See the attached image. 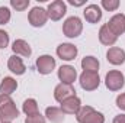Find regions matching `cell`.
Here are the masks:
<instances>
[{
	"label": "cell",
	"mask_w": 125,
	"mask_h": 123,
	"mask_svg": "<svg viewBox=\"0 0 125 123\" xmlns=\"http://www.w3.org/2000/svg\"><path fill=\"white\" fill-rule=\"evenodd\" d=\"M19 110L12 100L10 96L0 94V122L1 123H12L15 119H18Z\"/></svg>",
	"instance_id": "1"
},
{
	"label": "cell",
	"mask_w": 125,
	"mask_h": 123,
	"mask_svg": "<svg viewBox=\"0 0 125 123\" xmlns=\"http://www.w3.org/2000/svg\"><path fill=\"white\" fill-rule=\"evenodd\" d=\"M82 32H83V23H82L80 18H77V16H70L62 23V33L67 38H77V36H80Z\"/></svg>",
	"instance_id": "2"
},
{
	"label": "cell",
	"mask_w": 125,
	"mask_h": 123,
	"mask_svg": "<svg viewBox=\"0 0 125 123\" xmlns=\"http://www.w3.org/2000/svg\"><path fill=\"white\" fill-rule=\"evenodd\" d=\"M105 86L111 91H118L125 86V77L124 74L118 70H112L106 74L105 77Z\"/></svg>",
	"instance_id": "3"
},
{
	"label": "cell",
	"mask_w": 125,
	"mask_h": 123,
	"mask_svg": "<svg viewBox=\"0 0 125 123\" xmlns=\"http://www.w3.org/2000/svg\"><path fill=\"white\" fill-rule=\"evenodd\" d=\"M100 84V77L97 72H92V71H83L80 74V86L83 90L86 91H93L99 87Z\"/></svg>",
	"instance_id": "4"
},
{
	"label": "cell",
	"mask_w": 125,
	"mask_h": 123,
	"mask_svg": "<svg viewBox=\"0 0 125 123\" xmlns=\"http://www.w3.org/2000/svg\"><path fill=\"white\" fill-rule=\"evenodd\" d=\"M28 20L33 28H42L48 20V13L44 7H39V6L32 7L28 15Z\"/></svg>",
	"instance_id": "5"
},
{
	"label": "cell",
	"mask_w": 125,
	"mask_h": 123,
	"mask_svg": "<svg viewBox=\"0 0 125 123\" xmlns=\"http://www.w3.org/2000/svg\"><path fill=\"white\" fill-rule=\"evenodd\" d=\"M47 13H48V19L57 22V20L62 19V16L67 13V6L62 0H54L52 3L48 4Z\"/></svg>",
	"instance_id": "6"
},
{
	"label": "cell",
	"mask_w": 125,
	"mask_h": 123,
	"mask_svg": "<svg viewBox=\"0 0 125 123\" xmlns=\"http://www.w3.org/2000/svg\"><path fill=\"white\" fill-rule=\"evenodd\" d=\"M108 28L109 31L112 32L115 36H119L125 32V15L122 13H118V15H114L109 20H108Z\"/></svg>",
	"instance_id": "7"
},
{
	"label": "cell",
	"mask_w": 125,
	"mask_h": 123,
	"mask_svg": "<svg viewBox=\"0 0 125 123\" xmlns=\"http://www.w3.org/2000/svg\"><path fill=\"white\" fill-rule=\"evenodd\" d=\"M54 68H55V58H52L51 55H41L36 60V70L42 75L51 74Z\"/></svg>",
	"instance_id": "8"
},
{
	"label": "cell",
	"mask_w": 125,
	"mask_h": 123,
	"mask_svg": "<svg viewBox=\"0 0 125 123\" xmlns=\"http://www.w3.org/2000/svg\"><path fill=\"white\" fill-rule=\"evenodd\" d=\"M76 96V90L71 84H64V83H60L55 88H54V98L58 101V103H62L64 100H67L68 97H73Z\"/></svg>",
	"instance_id": "9"
},
{
	"label": "cell",
	"mask_w": 125,
	"mask_h": 123,
	"mask_svg": "<svg viewBox=\"0 0 125 123\" xmlns=\"http://www.w3.org/2000/svg\"><path fill=\"white\" fill-rule=\"evenodd\" d=\"M60 109L62 110L64 114H77L79 110L82 109V101L77 96L68 97L67 100H64L60 106Z\"/></svg>",
	"instance_id": "10"
},
{
	"label": "cell",
	"mask_w": 125,
	"mask_h": 123,
	"mask_svg": "<svg viewBox=\"0 0 125 123\" xmlns=\"http://www.w3.org/2000/svg\"><path fill=\"white\" fill-rule=\"evenodd\" d=\"M77 46L73 44H60L57 46V55L64 61H73L77 57Z\"/></svg>",
	"instance_id": "11"
},
{
	"label": "cell",
	"mask_w": 125,
	"mask_h": 123,
	"mask_svg": "<svg viewBox=\"0 0 125 123\" xmlns=\"http://www.w3.org/2000/svg\"><path fill=\"white\" fill-rule=\"evenodd\" d=\"M58 78L64 84H73L77 78V71L71 65H61L58 68Z\"/></svg>",
	"instance_id": "12"
},
{
	"label": "cell",
	"mask_w": 125,
	"mask_h": 123,
	"mask_svg": "<svg viewBox=\"0 0 125 123\" xmlns=\"http://www.w3.org/2000/svg\"><path fill=\"white\" fill-rule=\"evenodd\" d=\"M106 60H108L109 64H112V65H122L125 62V51L122 48L112 46L106 52Z\"/></svg>",
	"instance_id": "13"
},
{
	"label": "cell",
	"mask_w": 125,
	"mask_h": 123,
	"mask_svg": "<svg viewBox=\"0 0 125 123\" xmlns=\"http://www.w3.org/2000/svg\"><path fill=\"white\" fill-rule=\"evenodd\" d=\"M83 15H84L86 22H89V23H97L102 19V9L97 4H89L84 9Z\"/></svg>",
	"instance_id": "14"
},
{
	"label": "cell",
	"mask_w": 125,
	"mask_h": 123,
	"mask_svg": "<svg viewBox=\"0 0 125 123\" xmlns=\"http://www.w3.org/2000/svg\"><path fill=\"white\" fill-rule=\"evenodd\" d=\"M7 68H9L13 74H16V75H22V74H25V71H26V67H25V64L22 61V58H19L18 55H12V57L9 58V61H7Z\"/></svg>",
	"instance_id": "15"
},
{
	"label": "cell",
	"mask_w": 125,
	"mask_h": 123,
	"mask_svg": "<svg viewBox=\"0 0 125 123\" xmlns=\"http://www.w3.org/2000/svg\"><path fill=\"white\" fill-rule=\"evenodd\" d=\"M12 49L15 52V55H21V57H31L32 49L29 44L23 39H16L12 45Z\"/></svg>",
	"instance_id": "16"
},
{
	"label": "cell",
	"mask_w": 125,
	"mask_h": 123,
	"mask_svg": "<svg viewBox=\"0 0 125 123\" xmlns=\"http://www.w3.org/2000/svg\"><path fill=\"white\" fill-rule=\"evenodd\" d=\"M116 39H118V36H115L112 32L109 31L108 25H103L100 28V31H99V41H100V44H103L106 46H112L116 42Z\"/></svg>",
	"instance_id": "17"
},
{
	"label": "cell",
	"mask_w": 125,
	"mask_h": 123,
	"mask_svg": "<svg viewBox=\"0 0 125 123\" xmlns=\"http://www.w3.org/2000/svg\"><path fill=\"white\" fill-rule=\"evenodd\" d=\"M45 116L51 123H61L64 122V117H65V114L62 113L61 109L60 107H54V106L45 109Z\"/></svg>",
	"instance_id": "18"
},
{
	"label": "cell",
	"mask_w": 125,
	"mask_h": 123,
	"mask_svg": "<svg viewBox=\"0 0 125 123\" xmlns=\"http://www.w3.org/2000/svg\"><path fill=\"white\" fill-rule=\"evenodd\" d=\"M16 88H18V81L12 77H4L0 83V94L10 96L13 91H16Z\"/></svg>",
	"instance_id": "19"
},
{
	"label": "cell",
	"mask_w": 125,
	"mask_h": 123,
	"mask_svg": "<svg viewBox=\"0 0 125 123\" xmlns=\"http://www.w3.org/2000/svg\"><path fill=\"white\" fill-rule=\"evenodd\" d=\"M99 61H97V58H94L92 55H89V57H84L83 60H82V68L84 70V71H92V72H97L99 71Z\"/></svg>",
	"instance_id": "20"
},
{
	"label": "cell",
	"mask_w": 125,
	"mask_h": 123,
	"mask_svg": "<svg viewBox=\"0 0 125 123\" xmlns=\"http://www.w3.org/2000/svg\"><path fill=\"white\" fill-rule=\"evenodd\" d=\"M22 110H23V113H25L26 116H32V114L39 113L36 100H35V98H26V100L23 101V104H22Z\"/></svg>",
	"instance_id": "21"
},
{
	"label": "cell",
	"mask_w": 125,
	"mask_h": 123,
	"mask_svg": "<svg viewBox=\"0 0 125 123\" xmlns=\"http://www.w3.org/2000/svg\"><path fill=\"white\" fill-rule=\"evenodd\" d=\"M82 123H105V116L100 113V112H96V110H92L84 119Z\"/></svg>",
	"instance_id": "22"
},
{
	"label": "cell",
	"mask_w": 125,
	"mask_h": 123,
	"mask_svg": "<svg viewBox=\"0 0 125 123\" xmlns=\"http://www.w3.org/2000/svg\"><path fill=\"white\" fill-rule=\"evenodd\" d=\"M102 7L108 12H114L119 7V0H102Z\"/></svg>",
	"instance_id": "23"
},
{
	"label": "cell",
	"mask_w": 125,
	"mask_h": 123,
	"mask_svg": "<svg viewBox=\"0 0 125 123\" xmlns=\"http://www.w3.org/2000/svg\"><path fill=\"white\" fill-rule=\"evenodd\" d=\"M10 6L19 12H23L29 6V0H10Z\"/></svg>",
	"instance_id": "24"
},
{
	"label": "cell",
	"mask_w": 125,
	"mask_h": 123,
	"mask_svg": "<svg viewBox=\"0 0 125 123\" xmlns=\"http://www.w3.org/2000/svg\"><path fill=\"white\" fill-rule=\"evenodd\" d=\"M10 20V10L6 6L0 7V25H6Z\"/></svg>",
	"instance_id": "25"
},
{
	"label": "cell",
	"mask_w": 125,
	"mask_h": 123,
	"mask_svg": "<svg viewBox=\"0 0 125 123\" xmlns=\"http://www.w3.org/2000/svg\"><path fill=\"white\" fill-rule=\"evenodd\" d=\"M92 110H93V107H90V106H83V107L79 110V113L76 114V119H77V122L82 123V122H83V119H84V117H86V116H87V114L92 112Z\"/></svg>",
	"instance_id": "26"
},
{
	"label": "cell",
	"mask_w": 125,
	"mask_h": 123,
	"mask_svg": "<svg viewBox=\"0 0 125 123\" xmlns=\"http://www.w3.org/2000/svg\"><path fill=\"white\" fill-rule=\"evenodd\" d=\"M25 123H45V117L41 113H36V114H32V116H26Z\"/></svg>",
	"instance_id": "27"
},
{
	"label": "cell",
	"mask_w": 125,
	"mask_h": 123,
	"mask_svg": "<svg viewBox=\"0 0 125 123\" xmlns=\"http://www.w3.org/2000/svg\"><path fill=\"white\" fill-rule=\"evenodd\" d=\"M9 45V33L0 29V49H4Z\"/></svg>",
	"instance_id": "28"
},
{
	"label": "cell",
	"mask_w": 125,
	"mask_h": 123,
	"mask_svg": "<svg viewBox=\"0 0 125 123\" xmlns=\"http://www.w3.org/2000/svg\"><path fill=\"white\" fill-rule=\"evenodd\" d=\"M116 106H118L121 110H124L125 112V93L119 94V96L116 97Z\"/></svg>",
	"instance_id": "29"
},
{
	"label": "cell",
	"mask_w": 125,
	"mask_h": 123,
	"mask_svg": "<svg viewBox=\"0 0 125 123\" xmlns=\"http://www.w3.org/2000/svg\"><path fill=\"white\" fill-rule=\"evenodd\" d=\"M112 123H125V114H118L114 117Z\"/></svg>",
	"instance_id": "30"
},
{
	"label": "cell",
	"mask_w": 125,
	"mask_h": 123,
	"mask_svg": "<svg viewBox=\"0 0 125 123\" xmlns=\"http://www.w3.org/2000/svg\"><path fill=\"white\" fill-rule=\"evenodd\" d=\"M68 3H70L71 6H76V7H80V6L84 4V1H74V0H68Z\"/></svg>",
	"instance_id": "31"
}]
</instances>
